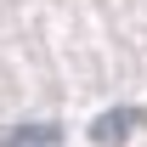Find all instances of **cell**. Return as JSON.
<instances>
[{
    "label": "cell",
    "instance_id": "6da1fadb",
    "mask_svg": "<svg viewBox=\"0 0 147 147\" xmlns=\"http://www.w3.org/2000/svg\"><path fill=\"white\" fill-rule=\"evenodd\" d=\"M142 125H147V113H142V108H108V113H102V119L91 125V142H96V147L130 142V136H136Z\"/></svg>",
    "mask_w": 147,
    "mask_h": 147
},
{
    "label": "cell",
    "instance_id": "7a4b0ae2",
    "mask_svg": "<svg viewBox=\"0 0 147 147\" xmlns=\"http://www.w3.org/2000/svg\"><path fill=\"white\" fill-rule=\"evenodd\" d=\"M6 147H62V125L40 119V125H11L6 130Z\"/></svg>",
    "mask_w": 147,
    "mask_h": 147
}]
</instances>
